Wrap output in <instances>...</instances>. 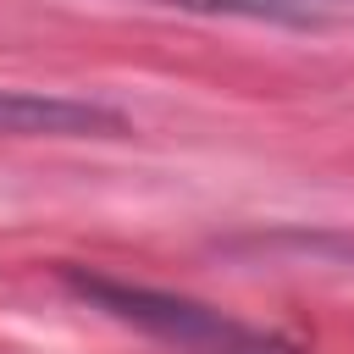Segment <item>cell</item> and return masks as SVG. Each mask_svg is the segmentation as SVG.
Masks as SVG:
<instances>
[{
    "label": "cell",
    "instance_id": "cell-1",
    "mask_svg": "<svg viewBox=\"0 0 354 354\" xmlns=\"http://www.w3.org/2000/svg\"><path fill=\"white\" fill-rule=\"evenodd\" d=\"M66 288L83 293L88 304H100L105 315L160 337V343H177L188 354H288L271 332H254L210 304H194L183 293H160V288H144V282H116V277H94V271H66Z\"/></svg>",
    "mask_w": 354,
    "mask_h": 354
},
{
    "label": "cell",
    "instance_id": "cell-2",
    "mask_svg": "<svg viewBox=\"0 0 354 354\" xmlns=\"http://www.w3.org/2000/svg\"><path fill=\"white\" fill-rule=\"evenodd\" d=\"M122 127H127L122 111L100 100L0 88V138H94V133H122Z\"/></svg>",
    "mask_w": 354,
    "mask_h": 354
},
{
    "label": "cell",
    "instance_id": "cell-3",
    "mask_svg": "<svg viewBox=\"0 0 354 354\" xmlns=\"http://www.w3.org/2000/svg\"><path fill=\"white\" fill-rule=\"evenodd\" d=\"M149 6L277 22V28H299V33H354V0H149Z\"/></svg>",
    "mask_w": 354,
    "mask_h": 354
},
{
    "label": "cell",
    "instance_id": "cell-4",
    "mask_svg": "<svg viewBox=\"0 0 354 354\" xmlns=\"http://www.w3.org/2000/svg\"><path fill=\"white\" fill-rule=\"evenodd\" d=\"M310 254H332V260H354V238H293Z\"/></svg>",
    "mask_w": 354,
    "mask_h": 354
}]
</instances>
